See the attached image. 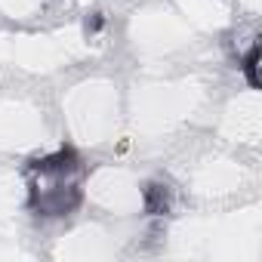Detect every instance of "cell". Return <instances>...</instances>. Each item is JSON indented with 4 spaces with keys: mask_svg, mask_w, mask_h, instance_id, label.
Wrapping results in <instances>:
<instances>
[{
    "mask_svg": "<svg viewBox=\"0 0 262 262\" xmlns=\"http://www.w3.org/2000/svg\"><path fill=\"white\" fill-rule=\"evenodd\" d=\"M80 204L77 176H31V207L40 216H68Z\"/></svg>",
    "mask_w": 262,
    "mask_h": 262,
    "instance_id": "1",
    "label": "cell"
},
{
    "mask_svg": "<svg viewBox=\"0 0 262 262\" xmlns=\"http://www.w3.org/2000/svg\"><path fill=\"white\" fill-rule=\"evenodd\" d=\"M142 198H145V213H151V216H167V213H170L173 198H170V188H167V185L151 182Z\"/></svg>",
    "mask_w": 262,
    "mask_h": 262,
    "instance_id": "2",
    "label": "cell"
},
{
    "mask_svg": "<svg viewBox=\"0 0 262 262\" xmlns=\"http://www.w3.org/2000/svg\"><path fill=\"white\" fill-rule=\"evenodd\" d=\"M244 77H247V83L253 86V90H259V47H250V53H247V59H244Z\"/></svg>",
    "mask_w": 262,
    "mask_h": 262,
    "instance_id": "3",
    "label": "cell"
},
{
    "mask_svg": "<svg viewBox=\"0 0 262 262\" xmlns=\"http://www.w3.org/2000/svg\"><path fill=\"white\" fill-rule=\"evenodd\" d=\"M99 28H102V16L93 13V19H86V31H99Z\"/></svg>",
    "mask_w": 262,
    "mask_h": 262,
    "instance_id": "4",
    "label": "cell"
}]
</instances>
